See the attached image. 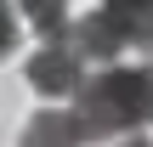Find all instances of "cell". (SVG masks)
Masks as SVG:
<instances>
[{
  "label": "cell",
  "instance_id": "cell-1",
  "mask_svg": "<svg viewBox=\"0 0 153 147\" xmlns=\"http://www.w3.org/2000/svg\"><path fill=\"white\" fill-rule=\"evenodd\" d=\"M74 113L85 125V142H108V136H136L153 125V62L142 68H97L85 74V85L74 91Z\"/></svg>",
  "mask_w": 153,
  "mask_h": 147
},
{
  "label": "cell",
  "instance_id": "cell-5",
  "mask_svg": "<svg viewBox=\"0 0 153 147\" xmlns=\"http://www.w3.org/2000/svg\"><path fill=\"white\" fill-rule=\"evenodd\" d=\"M108 11L125 23L131 51H142V62H153V0H108Z\"/></svg>",
  "mask_w": 153,
  "mask_h": 147
},
{
  "label": "cell",
  "instance_id": "cell-4",
  "mask_svg": "<svg viewBox=\"0 0 153 147\" xmlns=\"http://www.w3.org/2000/svg\"><path fill=\"white\" fill-rule=\"evenodd\" d=\"M23 147H85V125L79 113H34L23 125Z\"/></svg>",
  "mask_w": 153,
  "mask_h": 147
},
{
  "label": "cell",
  "instance_id": "cell-8",
  "mask_svg": "<svg viewBox=\"0 0 153 147\" xmlns=\"http://www.w3.org/2000/svg\"><path fill=\"white\" fill-rule=\"evenodd\" d=\"M119 147H153V142H142V136H125V142H119Z\"/></svg>",
  "mask_w": 153,
  "mask_h": 147
},
{
  "label": "cell",
  "instance_id": "cell-7",
  "mask_svg": "<svg viewBox=\"0 0 153 147\" xmlns=\"http://www.w3.org/2000/svg\"><path fill=\"white\" fill-rule=\"evenodd\" d=\"M11 45H17V11L0 0V57H11Z\"/></svg>",
  "mask_w": 153,
  "mask_h": 147
},
{
  "label": "cell",
  "instance_id": "cell-2",
  "mask_svg": "<svg viewBox=\"0 0 153 147\" xmlns=\"http://www.w3.org/2000/svg\"><path fill=\"white\" fill-rule=\"evenodd\" d=\"M23 74H28V85H34L40 96H51V102H57V96H74V91L85 85V57L57 34V40H45V45L28 57V68H23Z\"/></svg>",
  "mask_w": 153,
  "mask_h": 147
},
{
  "label": "cell",
  "instance_id": "cell-6",
  "mask_svg": "<svg viewBox=\"0 0 153 147\" xmlns=\"http://www.w3.org/2000/svg\"><path fill=\"white\" fill-rule=\"evenodd\" d=\"M17 11L28 17V28H40L45 40H57V34H68V0H17Z\"/></svg>",
  "mask_w": 153,
  "mask_h": 147
},
{
  "label": "cell",
  "instance_id": "cell-3",
  "mask_svg": "<svg viewBox=\"0 0 153 147\" xmlns=\"http://www.w3.org/2000/svg\"><path fill=\"white\" fill-rule=\"evenodd\" d=\"M62 40H68L85 62H102V68H108V62H119V57L131 51V34H125V23H119L108 6H102V11H91V17H74Z\"/></svg>",
  "mask_w": 153,
  "mask_h": 147
}]
</instances>
